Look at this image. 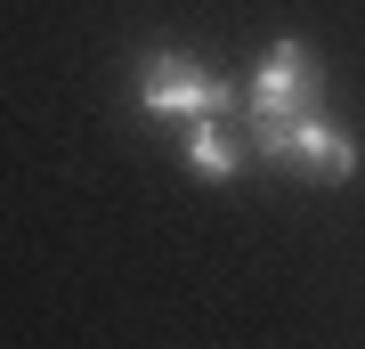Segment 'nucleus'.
Masks as SVG:
<instances>
[{"label":"nucleus","instance_id":"obj_1","mask_svg":"<svg viewBox=\"0 0 365 349\" xmlns=\"http://www.w3.org/2000/svg\"><path fill=\"white\" fill-rule=\"evenodd\" d=\"M252 155L300 171L309 187H341V179H357V138H349V122L325 114V106H300V114L252 122Z\"/></svg>","mask_w":365,"mask_h":349},{"label":"nucleus","instance_id":"obj_2","mask_svg":"<svg viewBox=\"0 0 365 349\" xmlns=\"http://www.w3.org/2000/svg\"><path fill=\"white\" fill-rule=\"evenodd\" d=\"M138 114L146 122H211V114H244V90L227 74H211V65H195L187 49H146Z\"/></svg>","mask_w":365,"mask_h":349},{"label":"nucleus","instance_id":"obj_3","mask_svg":"<svg viewBox=\"0 0 365 349\" xmlns=\"http://www.w3.org/2000/svg\"><path fill=\"white\" fill-rule=\"evenodd\" d=\"M300 106H325V65L300 33H276L244 81V122H276V114H300Z\"/></svg>","mask_w":365,"mask_h":349},{"label":"nucleus","instance_id":"obj_4","mask_svg":"<svg viewBox=\"0 0 365 349\" xmlns=\"http://www.w3.org/2000/svg\"><path fill=\"white\" fill-rule=\"evenodd\" d=\"M187 171H195L203 187H227V179H244V146H235L227 114H211V122H187Z\"/></svg>","mask_w":365,"mask_h":349}]
</instances>
